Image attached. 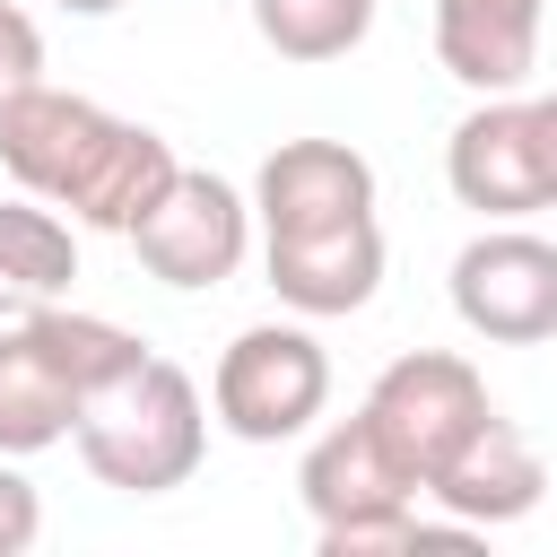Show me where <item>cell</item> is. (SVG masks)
I'll return each instance as SVG.
<instances>
[{
	"label": "cell",
	"mask_w": 557,
	"mask_h": 557,
	"mask_svg": "<svg viewBox=\"0 0 557 557\" xmlns=\"http://www.w3.org/2000/svg\"><path fill=\"white\" fill-rule=\"evenodd\" d=\"M0 165L17 191L52 200L70 226H96V235H131L157 191L174 183V148L148 131V122H122L104 113L96 96H70L52 78H35L26 96L0 104Z\"/></svg>",
	"instance_id": "obj_1"
},
{
	"label": "cell",
	"mask_w": 557,
	"mask_h": 557,
	"mask_svg": "<svg viewBox=\"0 0 557 557\" xmlns=\"http://www.w3.org/2000/svg\"><path fill=\"white\" fill-rule=\"evenodd\" d=\"M139 357H148L139 331H122L104 313H78L70 296L44 305V313L0 322V453L9 461H35V453L70 444L78 400L104 392Z\"/></svg>",
	"instance_id": "obj_2"
},
{
	"label": "cell",
	"mask_w": 557,
	"mask_h": 557,
	"mask_svg": "<svg viewBox=\"0 0 557 557\" xmlns=\"http://www.w3.org/2000/svg\"><path fill=\"white\" fill-rule=\"evenodd\" d=\"M70 444H78V461H87L96 487L165 496V487H183V479L200 470V453H209V400H200V383H191L174 357L148 348L139 366H122L104 392L78 400Z\"/></svg>",
	"instance_id": "obj_3"
},
{
	"label": "cell",
	"mask_w": 557,
	"mask_h": 557,
	"mask_svg": "<svg viewBox=\"0 0 557 557\" xmlns=\"http://www.w3.org/2000/svg\"><path fill=\"white\" fill-rule=\"evenodd\" d=\"M296 496H305V513H313L322 557H374V548L479 540V531H461L453 513H444V522H418V479H409V461L374 435V418H366V409L331 418V426L305 444Z\"/></svg>",
	"instance_id": "obj_4"
},
{
	"label": "cell",
	"mask_w": 557,
	"mask_h": 557,
	"mask_svg": "<svg viewBox=\"0 0 557 557\" xmlns=\"http://www.w3.org/2000/svg\"><path fill=\"white\" fill-rule=\"evenodd\" d=\"M331 409V357L322 339L296 322H252L218 348V374H209V418L235 435V444H287L305 435L313 418Z\"/></svg>",
	"instance_id": "obj_5"
},
{
	"label": "cell",
	"mask_w": 557,
	"mask_h": 557,
	"mask_svg": "<svg viewBox=\"0 0 557 557\" xmlns=\"http://www.w3.org/2000/svg\"><path fill=\"white\" fill-rule=\"evenodd\" d=\"M366 418H374V435L409 461V479L426 487L487 418H496V400H487V383H479V366L470 357H453V348H409V357H392L374 383H366V400H357Z\"/></svg>",
	"instance_id": "obj_6"
},
{
	"label": "cell",
	"mask_w": 557,
	"mask_h": 557,
	"mask_svg": "<svg viewBox=\"0 0 557 557\" xmlns=\"http://www.w3.org/2000/svg\"><path fill=\"white\" fill-rule=\"evenodd\" d=\"M453 313L487 348H540L557 339V244L522 218H487L453 252Z\"/></svg>",
	"instance_id": "obj_7"
},
{
	"label": "cell",
	"mask_w": 557,
	"mask_h": 557,
	"mask_svg": "<svg viewBox=\"0 0 557 557\" xmlns=\"http://www.w3.org/2000/svg\"><path fill=\"white\" fill-rule=\"evenodd\" d=\"M131 252L148 278L200 296V287H226L252 252V200L200 165H174V183L157 191V209L131 226Z\"/></svg>",
	"instance_id": "obj_8"
},
{
	"label": "cell",
	"mask_w": 557,
	"mask_h": 557,
	"mask_svg": "<svg viewBox=\"0 0 557 557\" xmlns=\"http://www.w3.org/2000/svg\"><path fill=\"white\" fill-rule=\"evenodd\" d=\"M444 183L461 209L479 218H540L548 209V174H540V131H531V96H479L453 139H444Z\"/></svg>",
	"instance_id": "obj_9"
},
{
	"label": "cell",
	"mask_w": 557,
	"mask_h": 557,
	"mask_svg": "<svg viewBox=\"0 0 557 557\" xmlns=\"http://www.w3.org/2000/svg\"><path fill=\"white\" fill-rule=\"evenodd\" d=\"M374 209V165L348 139H278L252 174V226L261 235H313Z\"/></svg>",
	"instance_id": "obj_10"
},
{
	"label": "cell",
	"mask_w": 557,
	"mask_h": 557,
	"mask_svg": "<svg viewBox=\"0 0 557 557\" xmlns=\"http://www.w3.org/2000/svg\"><path fill=\"white\" fill-rule=\"evenodd\" d=\"M261 270H270L278 305L305 313V322L357 313L383 287V226L366 209V218H339V226H313V235H261Z\"/></svg>",
	"instance_id": "obj_11"
},
{
	"label": "cell",
	"mask_w": 557,
	"mask_h": 557,
	"mask_svg": "<svg viewBox=\"0 0 557 557\" xmlns=\"http://www.w3.org/2000/svg\"><path fill=\"white\" fill-rule=\"evenodd\" d=\"M435 17V61L470 96H513L540 70V17L548 0H426Z\"/></svg>",
	"instance_id": "obj_12"
},
{
	"label": "cell",
	"mask_w": 557,
	"mask_h": 557,
	"mask_svg": "<svg viewBox=\"0 0 557 557\" xmlns=\"http://www.w3.org/2000/svg\"><path fill=\"white\" fill-rule=\"evenodd\" d=\"M540 487H548V461L531 453V435L513 418H487L418 496H435L461 531H496V522H522L540 505Z\"/></svg>",
	"instance_id": "obj_13"
},
{
	"label": "cell",
	"mask_w": 557,
	"mask_h": 557,
	"mask_svg": "<svg viewBox=\"0 0 557 557\" xmlns=\"http://www.w3.org/2000/svg\"><path fill=\"white\" fill-rule=\"evenodd\" d=\"M70 278H78V226L35 191L0 200V322L61 305Z\"/></svg>",
	"instance_id": "obj_14"
},
{
	"label": "cell",
	"mask_w": 557,
	"mask_h": 557,
	"mask_svg": "<svg viewBox=\"0 0 557 557\" xmlns=\"http://www.w3.org/2000/svg\"><path fill=\"white\" fill-rule=\"evenodd\" d=\"M252 35L278 61H348L374 35V0H252Z\"/></svg>",
	"instance_id": "obj_15"
},
{
	"label": "cell",
	"mask_w": 557,
	"mask_h": 557,
	"mask_svg": "<svg viewBox=\"0 0 557 557\" xmlns=\"http://www.w3.org/2000/svg\"><path fill=\"white\" fill-rule=\"evenodd\" d=\"M35 78H44V26H35L17 0H0V104L26 96Z\"/></svg>",
	"instance_id": "obj_16"
},
{
	"label": "cell",
	"mask_w": 557,
	"mask_h": 557,
	"mask_svg": "<svg viewBox=\"0 0 557 557\" xmlns=\"http://www.w3.org/2000/svg\"><path fill=\"white\" fill-rule=\"evenodd\" d=\"M44 540V496H35V479L0 453V557H26Z\"/></svg>",
	"instance_id": "obj_17"
},
{
	"label": "cell",
	"mask_w": 557,
	"mask_h": 557,
	"mask_svg": "<svg viewBox=\"0 0 557 557\" xmlns=\"http://www.w3.org/2000/svg\"><path fill=\"white\" fill-rule=\"evenodd\" d=\"M531 131H540V174H548V209H557V96H531Z\"/></svg>",
	"instance_id": "obj_18"
},
{
	"label": "cell",
	"mask_w": 557,
	"mask_h": 557,
	"mask_svg": "<svg viewBox=\"0 0 557 557\" xmlns=\"http://www.w3.org/2000/svg\"><path fill=\"white\" fill-rule=\"evenodd\" d=\"M52 9H70V17H113L122 0H52Z\"/></svg>",
	"instance_id": "obj_19"
}]
</instances>
